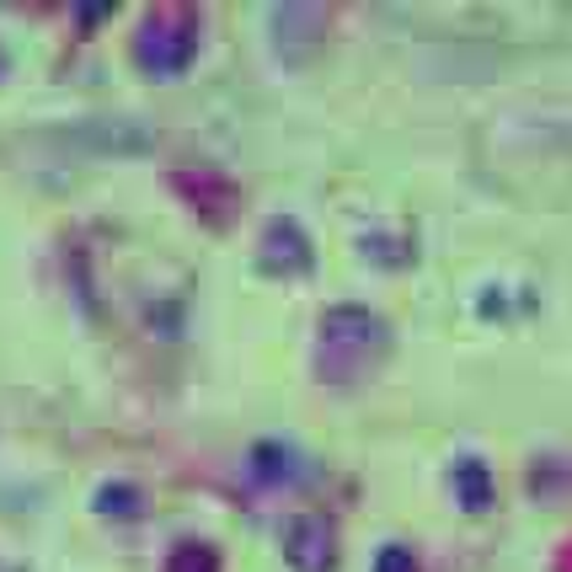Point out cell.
Returning <instances> with one entry per match:
<instances>
[{
  "mask_svg": "<svg viewBox=\"0 0 572 572\" xmlns=\"http://www.w3.org/2000/svg\"><path fill=\"white\" fill-rule=\"evenodd\" d=\"M375 572H412V556L407 551H380V568Z\"/></svg>",
  "mask_w": 572,
  "mask_h": 572,
  "instance_id": "obj_3",
  "label": "cell"
},
{
  "mask_svg": "<svg viewBox=\"0 0 572 572\" xmlns=\"http://www.w3.org/2000/svg\"><path fill=\"white\" fill-rule=\"evenodd\" d=\"M166 572H219V556H214V545L204 541H187L172 551V568Z\"/></svg>",
  "mask_w": 572,
  "mask_h": 572,
  "instance_id": "obj_2",
  "label": "cell"
},
{
  "mask_svg": "<svg viewBox=\"0 0 572 572\" xmlns=\"http://www.w3.org/2000/svg\"><path fill=\"white\" fill-rule=\"evenodd\" d=\"M134 54L161 75H172L193 60V11L187 6H155L151 17L134 32Z\"/></svg>",
  "mask_w": 572,
  "mask_h": 572,
  "instance_id": "obj_1",
  "label": "cell"
}]
</instances>
